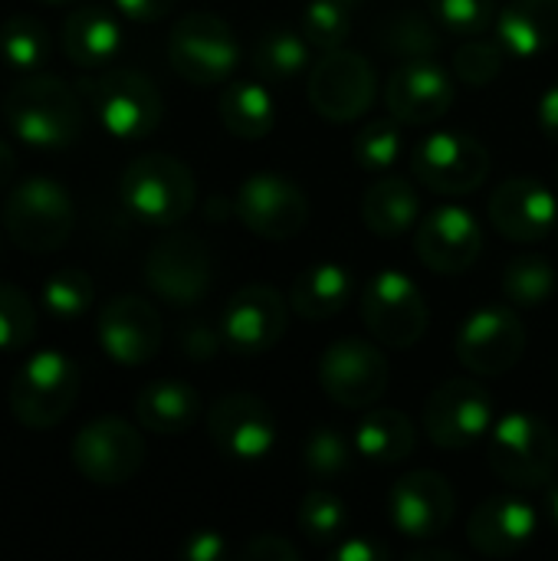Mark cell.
<instances>
[{
    "mask_svg": "<svg viewBox=\"0 0 558 561\" xmlns=\"http://www.w3.org/2000/svg\"><path fill=\"white\" fill-rule=\"evenodd\" d=\"M217 115L220 125L240 138V141H260L273 131L276 125V102L263 82L240 79L227 82L217 95Z\"/></svg>",
    "mask_w": 558,
    "mask_h": 561,
    "instance_id": "31",
    "label": "cell"
},
{
    "mask_svg": "<svg viewBox=\"0 0 558 561\" xmlns=\"http://www.w3.org/2000/svg\"><path fill=\"white\" fill-rule=\"evenodd\" d=\"M526 342V325L510 306H483L464 319L454 352L470 375L493 378L520 365Z\"/></svg>",
    "mask_w": 558,
    "mask_h": 561,
    "instance_id": "16",
    "label": "cell"
},
{
    "mask_svg": "<svg viewBox=\"0 0 558 561\" xmlns=\"http://www.w3.org/2000/svg\"><path fill=\"white\" fill-rule=\"evenodd\" d=\"M352 273L342 263H312L289 286V309L306 322H326L339 316L352 299Z\"/></svg>",
    "mask_w": 558,
    "mask_h": 561,
    "instance_id": "28",
    "label": "cell"
},
{
    "mask_svg": "<svg viewBox=\"0 0 558 561\" xmlns=\"http://www.w3.org/2000/svg\"><path fill=\"white\" fill-rule=\"evenodd\" d=\"M441 33L444 26L431 16V10H401L382 23L378 43L388 53L418 59V56H434L441 49Z\"/></svg>",
    "mask_w": 558,
    "mask_h": 561,
    "instance_id": "34",
    "label": "cell"
},
{
    "mask_svg": "<svg viewBox=\"0 0 558 561\" xmlns=\"http://www.w3.org/2000/svg\"><path fill=\"white\" fill-rule=\"evenodd\" d=\"M391 381V365L375 342L339 339L319 358V388L345 411L375 408Z\"/></svg>",
    "mask_w": 558,
    "mask_h": 561,
    "instance_id": "10",
    "label": "cell"
},
{
    "mask_svg": "<svg viewBox=\"0 0 558 561\" xmlns=\"http://www.w3.org/2000/svg\"><path fill=\"white\" fill-rule=\"evenodd\" d=\"M401 148H405V135H401V122L395 115L368 122L352 141V154H355L358 168L375 171V174H385L388 168H395V161L401 158Z\"/></svg>",
    "mask_w": 558,
    "mask_h": 561,
    "instance_id": "37",
    "label": "cell"
},
{
    "mask_svg": "<svg viewBox=\"0 0 558 561\" xmlns=\"http://www.w3.org/2000/svg\"><path fill=\"white\" fill-rule=\"evenodd\" d=\"M118 194L135 220L151 227H174L194 210L197 181L181 158L148 151L128 161L118 178Z\"/></svg>",
    "mask_w": 558,
    "mask_h": 561,
    "instance_id": "2",
    "label": "cell"
},
{
    "mask_svg": "<svg viewBox=\"0 0 558 561\" xmlns=\"http://www.w3.org/2000/svg\"><path fill=\"white\" fill-rule=\"evenodd\" d=\"M13 174H16V151L10 148V141L0 138V187H7Z\"/></svg>",
    "mask_w": 558,
    "mask_h": 561,
    "instance_id": "50",
    "label": "cell"
},
{
    "mask_svg": "<svg viewBox=\"0 0 558 561\" xmlns=\"http://www.w3.org/2000/svg\"><path fill=\"white\" fill-rule=\"evenodd\" d=\"M240 559L247 561H299L303 552L299 546H293L286 536L280 533H260L253 536L243 549H240Z\"/></svg>",
    "mask_w": 558,
    "mask_h": 561,
    "instance_id": "45",
    "label": "cell"
},
{
    "mask_svg": "<svg viewBox=\"0 0 558 561\" xmlns=\"http://www.w3.org/2000/svg\"><path fill=\"white\" fill-rule=\"evenodd\" d=\"M362 220L378 237H401L421 220V194L401 174H385L362 194Z\"/></svg>",
    "mask_w": 558,
    "mask_h": 561,
    "instance_id": "29",
    "label": "cell"
},
{
    "mask_svg": "<svg viewBox=\"0 0 558 561\" xmlns=\"http://www.w3.org/2000/svg\"><path fill=\"white\" fill-rule=\"evenodd\" d=\"M457 89L451 72L434 56L405 59L385 82V108L401 125H434L454 108Z\"/></svg>",
    "mask_w": 558,
    "mask_h": 561,
    "instance_id": "20",
    "label": "cell"
},
{
    "mask_svg": "<svg viewBox=\"0 0 558 561\" xmlns=\"http://www.w3.org/2000/svg\"><path fill=\"white\" fill-rule=\"evenodd\" d=\"M92 299H95V286L86 270H76V266L56 270L43 283V306L59 322H72V319L86 316L92 309Z\"/></svg>",
    "mask_w": 558,
    "mask_h": 561,
    "instance_id": "38",
    "label": "cell"
},
{
    "mask_svg": "<svg viewBox=\"0 0 558 561\" xmlns=\"http://www.w3.org/2000/svg\"><path fill=\"white\" fill-rule=\"evenodd\" d=\"M335 559L339 561H385L388 559V549H385V546H378V542H372V539H362V536H355V539H345V542H339V549H335Z\"/></svg>",
    "mask_w": 558,
    "mask_h": 561,
    "instance_id": "48",
    "label": "cell"
},
{
    "mask_svg": "<svg viewBox=\"0 0 558 561\" xmlns=\"http://www.w3.org/2000/svg\"><path fill=\"white\" fill-rule=\"evenodd\" d=\"M335 3H342V7H349V10H355V7H358L362 0H335Z\"/></svg>",
    "mask_w": 558,
    "mask_h": 561,
    "instance_id": "53",
    "label": "cell"
},
{
    "mask_svg": "<svg viewBox=\"0 0 558 561\" xmlns=\"http://www.w3.org/2000/svg\"><path fill=\"white\" fill-rule=\"evenodd\" d=\"M112 3L122 16L135 23H158L178 7V0H112Z\"/></svg>",
    "mask_w": 558,
    "mask_h": 561,
    "instance_id": "47",
    "label": "cell"
},
{
    "mask_svg": "<svg viewBox=\"0 0 558 561\" xmlns=\"http://www.w3.org/2000/svg\"><path fill=\"white\" fill-rule=\"evenodd\" d=\"M95 339L115 365L138 368V365H148L161 352L164 322H161V312L148 299L122 293L102 302L99 319H95Z\"/></svg>",
    "mask_w": 558,
    "mask_h": 561,
    "instance_id": "19",
    "label": "cell"
},
{
    "mask_svg": "<svg viewBox=\"0 0 558 561\" xmlns=\"http://www.w3.org/2000/svg\"><path fill=\"white\" fill-rule=\"evenodd\" d=\"M431 16L454 36H483L497 20V0H424Z\"/></svg>",
    "mask_w": 558,
    "mask_h": 561,
    "instance_id": "43",
    "label": "cell"
},
{
    "mask_svg": "<svg viewBox=\"0 0 558 561\" xmlns=\"http://www.w3.org/2000/svg\"><path fill=\"white\" fill-rule=\"evenodd\" d=\"M536 523V510L526 500L490 496L474 510L467 523V542L487 559H510L533 542Z\"/></svg>",
    "mask_w": 558,
    "mask_h": 561,
    "instance_id": "24",
    "label": "cell"
},
{
    "mask_svg": "<svg viewBox=\"0 0 558 561\" xmlns=\"http://www.w3.org/2000/svg\"><path fill=\"white\" fill-rule=\"evenodd\" d=\"M145 283L161 302L191 309L214 286V256L197 233H168L145 256Z\"/></svg>",
    "mask_w": 558,
    "mask_h": 561,
    "instance_id": "11",
    "label": "cell"
},
{
    "mask_svg": "<svg viewBox=\"0 0 558 561\" xmlns=\"http://www.w3.org/2000/svg\"><path fill=\"white\" fill-rule=\"evenodd\" d=\"M457 496L444 473L437 470H411L388 493V516L398 536L411 542L441 539L454 523Z\"/></svg>",
    "mask_w": 558,
    "mask_h": 561,
    "instance_id": "18",
    "label": "cell"
},
{
    "mask_svg": "<svg viewBox=\"0 0 558 561\" xmlns=\"http://www.w3.org/2000/svg\"><path fill=\"white\" fill-rule=\"evenodd\" d=\"M36 335V306L13 286L0 283V352H23Z\"/></svg>",
    "mask_w": 558,
    "mask_h": 561,
    "instance_id": "42",
    "label": "cell"
},
{
    "mask_svg": "<svg viewBox=\"0 0 558 561\" xmlns=\"http://www.w3.org/2000/svg\"><path fill=\"white\" fill-rule=\"evenodd\" d=\"M43 3H53V7H62V3H76V0H43Z\"/></svg>",
    "mask_w": 558,
    "mask_h": 561,
    "instance_id": "54",
    "label": "cell"
},
{
    "mask_svg": "<svg viewBox=\"0 0 558 561\" xmlns=\"http://www.w3.org/2000/svg\"><path fill=\"white\" fill-rule=\"evenodd\" d=\"M414 447H418V427L405 411L368 408V414L355 427V454L372 463L382 467L405 463L414 454Z\"/></svg>",
    "mask_w": 558,
    "mask_h": 561,
    "instance_id": "30",
    "label": "cell"
},
{
    "mask_svg": "<svg viewBox=\"0 0 558 561\" xmlns=\"http://www.w3.org/2000/svg\"><path fill=\"white\" fill-rule=\"evenodd\" d=\"M546 513H549V523L558 529V483L546 490Z\"/></svg>",
    "mask_w": 558,
    "mask_h": 561,
    "instance_id": "52",
    "label": "cell"
},
{
    "mask_svg": "<svg viewBox=\"0 0 558 561\" xmlns=\"http://www.w3.org/2000/svg\"><path fill=\"white\" fill-rule=\"evenodd\" d=\"M437 559H444V561H460L464 556L460 552H454V549H418V552H411V561H437Z\"/></svg>",
    "mask_w": 558,
    "mask_h": 561,
    "instance_id": "51",
    "label": "cell"
},
{
    "mask_svg": "<svg viewBox=\"0 0 558 561\" xmlns=\"http://www.w3.org/2000/svg\"><path fill=\"white\" fill-rule=\"evenodd\" d=\"M234 210H237L240 224L263 240H293L309 224L306 191L276 171L250 174L237 187Z\"/></svg>",
    "mask_w": 558,
    "mask_h": 561,
    "instance_id": "15",
    "label": "cell"
},
{
    "mask_svg": "<svg viewBox=\"0 0 558 561\" xmlns=\"http://www.w3.org/2000/svg\"><path fill=\"white\" fill-rule=\"evenodd\" d=\"M312 66V46L303 33L293 30H270L253 46V69L260 79L286 82Z\"/></svg>",
    "mask_w": 558,
    "mask_h": 561,
    "instance_id": "32",
    "label": "cell"
},
{
    "mask_svg": "<svg viewBox=\"0 0 558 561\" xmlns=\"http://www.w3.org/2000/svg\"><path fill=\"white\" fill-rule=\"evenodd\" d=\"M506 49L500 46V39H483V36H467L457 49H454V76L464 82V85H474V89H483V85H493L503 72V62H506Z\"/></svg>",
    "mask_w": 558,
    "mask_h": 561,
    "instance_id": "40",
    "label": "cell"
},
{
    "mask_svg": "<svg viewBox=\"0 0 558 561\" xmlns=\"http://www.w3.org/2000/svg\"><path fill=\"white\" fill-rule=\"evenodd\" d=\"M362 322L385 348H414L431 325L428 296L401 270H378L362 293Z\"/></svg>",
    "mask_w": 558,
    "mask_h": 561,
    "instance_id": "8",
    "label": "cell"
},
{
    "mask_svg": "<svg viewBox=\"0 0 558 561\" xmlns=\"http://www.w3.org/2000/svg\"><path fill=\"white\" fill-rule=\"evenodd\" d=\"M230 556V546L220 533L214 529H201V533H191L184 542H181V559L184 561H224Z\"/></svg>",
    "mask_w": 558,
    "mask_h": 561,
    "instance_id": "46",
    "label": "cell"
},
{
    "mask_svg": "<svg viewBox=\"0 0 558 561\" xmlns=\"http://www.w3.org/2000/svg\"><path fill=\"white\" fill-rule=\"evenodd\" d=\"M414 250H418V260L431 273L460 276L480 260L483 230H480L477 217L467 207L447 204V207L431 210L424 220H418Z\"/></svg>",
    "mask_w": 558,
    "mask_h": 561,
    "instance_id": "22",
    "label": "cell"
},
{
    "mask_svg": "<svg viewBox=\"0 0 558 561\" xmlns=\"http://www.w3.org/2000/svg\"><path fill=\"white\" fill-rule=\"evenodd\" d=\"M49 30L33 13H13L0 23V59L16 72H36L49 59Z\"/></svg>",
    "mask_w": 558,
    "mask_h": 561,
    "instance_id": "33",
    "label": "cell"
},
{
    "mask_svg": "<svg viewBox=\"0 0 558 561\" xmlns=\"http://www.w3.org/2000/svg\"><path fill=\"white\" fill-rule=\"evenodd\" d=\"M352 30V10L335 0H309L299 16V33L309 39L312 49L329 53L345 46Z\"/></svg>",
    "mask_w": 558,
    "mask_h": 561,
    "instance_id": "41",
    "label": "cell"
},
{
    "mask_svg": "<svg viewBox=\"0 0 558 561\" xmlns=\"http://www.w3.org/2000/svg\"><path fill=\"white\" fill-rule=\"evenodd\" d=\"M79 89L89 99L99 125L118 141H141L161 125L164 99L158 85L138 69H102L92 79H82Z\"/></svg>",
    "mask_w": 558,
    "mask_h": 561,
    "instance_id": "5",
    "label": "cell"
},
{
    "mask_svg": "<svg viewBox=\"0 0 558 561\" xmlns=\"http://www.w3.org/2000/svg\"><path fill=\"white\" fill-rule=\"evenodd\" d=\"M296 523H299V533L306 536V542H312V546H335V542L345 539L349 506L332 490L316 486V490H309L303 496Z\"/></svg>",
    "mask_w": 558,
    "mask_h": 561,
    "instance_id": "36",
    "label": "cell"
},
{
    "mask_svg": "<svg viewBox=\"0 0 558 561\" xmlns=\"http://www.w3.org/2000/svg\"><path fill=\"white\" fill-rule=\"evenodd\" d=\"M536 118H539V131L558 145V82H553L546 89V95L539 99V108H536Z\"/></svg>",
    "mask_w": 558,
    "mask_h": 561,
    "instance_id": "49",
    "label": "cell"
},
{
    "mask_svg": "<svg viewBox=\"0 0 558 561\" xmlns=\"http://www.w3.org/2000/svg\"><path fill=\"white\" fill-rule=\"evenodd\" d=\"M493 427V398L474 378L437 385L424 404V434L441 450H467Z\"/></svg>",
    "mask_w": 558,
    "mask_h": 561,
    "instance_id": "14",
    "label": "cell"
},
{
    "mask_svg": "<svg viewBox=\"0 0 558 561\" xmlns=\"http://www.w3.org/2000/svg\"><path fill=\"white\" fill-rule=\"evenodd\" d=\"M493 26L510 59H536L558 43V0H506Z\"/></svg>",
    "mask_w": 558,
    "mask_h": 561,
    "instance_id": "26",
    "label": "cell"
},
{
    "mask_svg": "<svg viewBox=\"0 0 558 561\" xmlns=\"http://www.w3.org/2000/svg\"><path fill=\"white\" fill-rule=\"evenodd\" d=\"M135 417L141 431H151L161 437L184 434L201 417V394L191 385L174 381V378L151 381L135 398Z\"/></svg>",
    "mask_w": 558,
    "mask_h": 561,
    "instance_id": "27",
    "label": "cell"
},
{
    "mask_svg": "<svg viewBox=\"0 0 558 561\" xmlns=\"http://www.w3.org/2000/svg\"><path fill=\"white\" fill-rule=\"evenodd\" d=\"M224 332L220 329H210L207 322H187L181 329V352L191 358V362H214L224 348Z\"/></svg>",
    "mask_w": 558,
    "mask_h": 561,
    "instance_id": "44",
    "label": "cell"
},
{
    "mask_svg": "<svg viewBox=\"0 0 558 561\" xmlns=\"http://www.w3.org/2000/svg\"><path fill=\"white\" fill-rule=\"evenodd\" d=\"M207 434L214 447L240 463H257L276 447V417L257 394H224L207 414Z\"/></svg>",
    "mask_w": 558,
    "mask_h": 561,
    "instance_id": "21",
    "label": "cell"
},
{
    "mask_svg": "<svg viewBox=\"0 0 558 561\" xmlns=\"http://www.w3.org/2000/svg\"><path fill=\"white\" fill-rule=\"evenodd\" d=\"M286 325H289V299L266 283H250L237 289L220 312L224 342L230 352L243 358H257L276 348V342L286 335Z\"/></svg>",
    "mask_w": 558,
    "mask_h": 561,
    "instance_id": "17",
    "label": "cell"
},
{
    "mask_svg": "<svg viewBox=\"0 0 558 561\" xmlns=\"http://www.w3.org/2000/svg\"><path fill=\"white\" fill-rule=\"evenodd\" d=\"M145 463V437L122 417L89 421L72 437V467L95 486L115 490L135 480Z\"/></svg>",
    "mask_w": 558,
    "mask_h": 561,
    "instance_id": "13",
    "label": "cell"
},
{
    "mask_svg": "<svg viewBox=\"0 0 558 561\" xmlns=\"http://www.w3.org/2000/svg\"><path fill=\"white\" fill-rule=\"evenodd\" d=\"M490 224L513 243L543 240L558 220L556 194L536 178H510L503 181L487 204Z\"/></svg>",
    "mask_w": 558,
    "mask_h": 561,
    "instance_id": "23",
    "label": "cell"
},
{
    "mask_svg": "<svg viewBox=\"0 0 558 561\" xmlns=\"http://www.w3.org/2000/svg\"><path fill=\"white\" fill-rule=\"evenodd\" d=\"M122 23L105 7H76L59 30V49L79 69H105L122 53Z\"/></svg>",
    "mask_w": 558,
    "mask_h": 561,
    "instance_id": "25",
    "label": "cell"
},
{
    "mask_svg": "<svg viewBox=\"0 0 558 561\" xmlns=\"http://www.w3.org/2000/svg\"><path fill=\"white\" fill-rule=\"evenodd\" d=\"M355 440H349L339 427H316L303 447V467L312 480H339L352 470Z\"/></svg>",
    "mask_w": 558,
    "mask_h": 561,
    "instance_id": "39",
    "label": "cell"
},
{
    "mask_svg": "<svg viewBox=\"0 0 558 561\" xmlns=\"http://www.w3.org/2000/svg\"><path fill=\"white\" fill-rule=\"evenodd\" d=\"M0 112L23 145L43 151L72 148L86 131V108L79 92L66 79L39 69L26 72L3 92Z\"/></svg>",
    "mask_w": 558,
    "mask_h": 561,
    "instance_id": "1",
    "label": "cell"
},
{
    "mask_svg": "<svg viewBox=\"0 0 558 561\" xmlns=\"http://www.w3.org/2000/svg\"><path fill=\"white\" fill-rule=\"evenodd\" d=\"M168 62L191 85H220L240 66V39L224 16L191 10L168 33Z\"/></svg>",
    "mask_w": 558,
    "mask_h": 561,
    "instance_id": "6",
    "label": "cell"
},
{
    "mask_svg": "<svg viewBox=\"0 0 558 561\" xmlns=\"http://www.w3.org/2000/svg\"><path fill=\"white\" fill-rule=\"evenodd\" d=\"M3 227L23 253H56L76 227L72 197L53 178H26L7 194Z\"/></svg>",
    "mask_w": 558,
    "mask_h": 561,
    "instance_id": "7",
    "label": "cell"
},
{
    "mask_svg": "<svg viewBox=\"0 0 558 561\" xmlns=\"http://www.w3.org/2000/svg\"><path fill=\"white\" fill-rule=\"evenodd\" d=\"M490 151L480 138L467 131H434L418 141L411 154L414 178L444 197H464L490 178Z\"/></svg>",
    "mask_w": 558,
    "mask_h": 561,
    "instance_id": "12",
    "label": "cell"
},
{
    "mask_svg": "<svg viewBox=\"0 0 558 561\" xmlns=\"http://www.w3.org/2000/svg\"><path fill=\"white\" fill-rule=\"evenodd\" d=\"M79 365L59 348L30 355L10 381V414L30 431H49L69 417L79 398Z\"/></svg>",
    "mask_w": 558,
    "mask_h": 561,
    "instance_id": "4",
    "label": "cell"
},
{
    "mask_svg": "<svg viewBox=\"0 0 558 561\" xmlns=\"http://www.w3.org/2000/svg\"><path fill=\"white\" fill-rule=\"evenodd\" d=\"M306 95H309V105L319 118H326L332 125L358 122L375 105L378 72L362 53L339 46V49L322 53L309 66Z\"/></svg>",
    "mask_w": 558,
    "mask_h": 561,
    "instance_id": "9",
    "label": "cell"
},
{
    "mask_svg": "<svg viewBox=\"0 0 558 561\" xmlns=\"http://www.w3.org/2000/svg\"><path fill=\"white\" fill-rule=\"evenodd\" d=\"M558 276L556 266L539 253H523L503 270V296L516 309H539L553 299Z\"/></svg>",
    "mask_w": 558,
    "mask_h": 561,
    "instance_id": "35",
    "label": "cell"
},
{
    "mask_svg": "<svg viewBox=\"0 0 558 561\" xmlns=\"http://www.w3.org/2000/svg\"><path fill=\"white\" fill-rule=\"evenodd\" d=\"M487 460L510 490H543L558 470L556 431L536 414L510 411L490 427Z\"/></svg>",
    "mask_w": 558,
    "mask_h": 561,
    "instance_id": "3",
    "label": "cell"
}]
</instances>
